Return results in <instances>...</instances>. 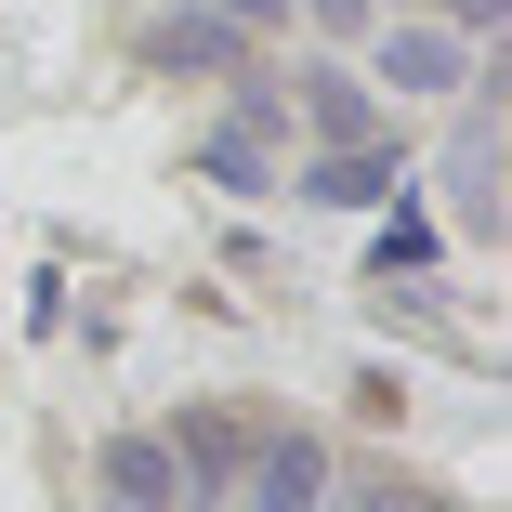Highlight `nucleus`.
Segmentation results:
<instances>
[{"label": "nucleus", "mask_w": 512, "mask_h": 512, "mask_svg": "<svg viewBox=\"0 0 512 512\" xmlns=\"http://www.w3.org/2000/svg\"><path fill=\"white\" fill-rule=\"evenodd\" d=\"M329 499H342V512H434L421 486H394V473H381V486H329Z\"/></svg>", "instance_id": "nucleus-11"}, {"label": "nucleus", "mask_w": 512, "mask_h": 512, "mask_svg": "<svg viewBox=\"0 0 512 512\" xmlns=\"http://www.w3.org/2000/svg\"><path fill=\"white\" fill-rule=\"evenodd\" d=\"M355 79H381L394 106H434V92H473V79H486V53H473V40H460L447 14H381V27H368V66H355Z\"/></svg>", "instance_id": "nucleus-1"}, {"label": "nucleus", "mask_w": 512, "mask_h": 512, "mask_svg": "<svg viewBox=\"0 0 512 512\" xmlns=\"http://www.w3.org/2000/svg\"><path fill=\"white\" fill-rule=\"evenodd\" d=\"M211 14H224V27H250V40H276V27H289V0H211Z\"/></svg>", "instance_id": "nucleus-12"}, {"label": "nucleus", "mask_w": 512, "mask_h": 512, "mask_svg": "<svg viewBox=\"0 0 512 512\" xmlns=\"http://www.w3.org/2000/svg\"><path fill=\"white\" fill-rule=\"evenodd\" d=\"M197 171H211V184H237V197H263V184L289 171V92H276L263 66H237V106L197 132Z\"/></svg>", "instance_id": "nucleus-2"}, {"label": "nucleus", "mask_w": 512, "mask_h": 512, "mask_svg": "<svg viewBox=\"0 0 512 512\" xmlns=\"http://www.w3.org/2000/svg\"><path fill=\"white\" fill-rule=\"evenodd\" d=\"M211 512H250V499H211Z\"/></svg>", "instance_id": "nucleus-14"}, {"label": "nucleus", "mask_w": 512, "mask_h": 512, "mask_svg": "<svg viewBox=\"0 0 512 512\" xmlns=\"http://www.w3.org/2000/svg\"><path fill=\"white\" fill-rule=\"evenodd\" d=\"M316 512H342V499H316Z\"/></svg>", "instance_id": "nucleus-15"}, {"label": "nucleus", "mask_w": 512, "mask_h": 512, "mask_svg": "<svg viewBox=\"0 0 512 512\" xmlns=\"http://www.w3.org/2000/svg\"><path fill=\"white\" fill-rule=\"evenodd\" d=\"M434 14H447L460 40H486V27H499V0H434Z\"/></svg>", "instance_id": "nucleus-13"}, {"label": "nucleus", "mask_w": 512, "mask_h": 512, "mask_svg": "<svg viewBox=\"0 0 512 512\" xmlns=\"http://www.w3.org/2000/svg\"><path fill=\"white\" fill-rule=\"evenodd\" d=\"M276 92L302 106V145H368V132H381V92H368L355 66H329V53H316V66H289Z\"/></svg>", "instance_id": "nucleus-6"}, {"label": "nucleus", "mask_w": 512, "mask_h": 512, "mask_svg": "<svg viewBox=\"0 0 512 512\" xmlns=\"http://www.w3.org/2000/svg\"><path fill=\"white\" fill-rule=\"evenodd\" d=\"M250 407H184V421L158 434L171 447V473H184V512H211V499H237V473H250Z\"/></svg>", "instance_id": "nucleus-4"}, {"label": "nucleus", "mask_w": 512, "mask_h": 512, "mask_svg": "<svg viewBox=\"0 0 512 512\" xmlns=\"http://www.w3.org/2000/svg\"><path fill=\"white\" fill-rule=\"evenodd\" d=\"M434 250H447V224L421 211V184H407L394 211H381V250H368V276H381V289H394V276H434Z\"/></svg>", "instance_id": "nucleus-10"}, {"label": "nucleus", "mask_w": 512, "mask_h": 512, "mask_svg": "<svg viewBox=\"0 0 512 512\" xmlns=\"http://www.w3.org/2000/svg\"><path fill=\"white\" fill-rule=\"evenodd\" d=\"M145 66H171V79H237V66H250V27H224L211 0H184V14L145 27Z\"/></svg>", "instance_id": "nucleus-7"}, {"label": "nucleus", "mask_w": 512, "mask_h": 512, "mask_svg": "<svg viewBox=\"0 0 512 512\" xmlns=\"http://www.w3.org/2000/svg\"><path fill=\"white\" fill-rule=\"evenodd\" d=\"M92 486H106L119 512H184V473H171V447H158V434H106Z\"/></svg>", "instance_id": "nucleus-9"}, {"label": "nucleus", "mask_w": 512, "mask_h": 512, "mask_svg": "<svg viewBox=\"0 0 512 512\" xmlns=\"http://www.w3.org/2000/svg\"><path fill=\"white\" fill-rule=\"evenodd\" d=\"M342 473H329V434H302V421H263L250 434V473H237V499L250 512H316Z\"/></svg>", "instance_id": "nucleus-5"}, {"label": "nucleus", "mask_w": 512, "mask_h": 512, "mask_svg": "<svg viewBox=\"0 0 512 512\" xmlns=\"http://www.w3.org/2000/svg\"><path fill=\"white\" fill-rule=\"evenodd\" d=\"M106 512H119V499H106Z\"/></svg>", "instance_id": "nucleus-16"}, {"label": "nucleus", "mask_w": 512, "mask_h": 512, "mask_svg": "<svg viewBox=\"0 0 512 512\" xmlns=\"http://www.w3.org/2000/svg\"><path fill=\"white\" fill-rule=\"evenodd\" d=\"M434 184H447L460 237H499V119H486V106L460 119V145H447V171H434Z\"/></svg>", "instance_id": "nucleus-8"}, {"label": "nucleus", "mask_w": 512, "mask_h": 512, "mask_svg": "<svg viewBox=\"0 0 512 512\" xmlns=\"http://www.w3.org/2000/svg\"><path fill=\"white\" fill-rule=\"evenodd\" d=\"M276 184H302L316 211H394L421 171H407V145H394V132H368V145H316V158H302V171H276Z\"/></svg>", "instance_id": "nucleus-3"}]
</instances>
